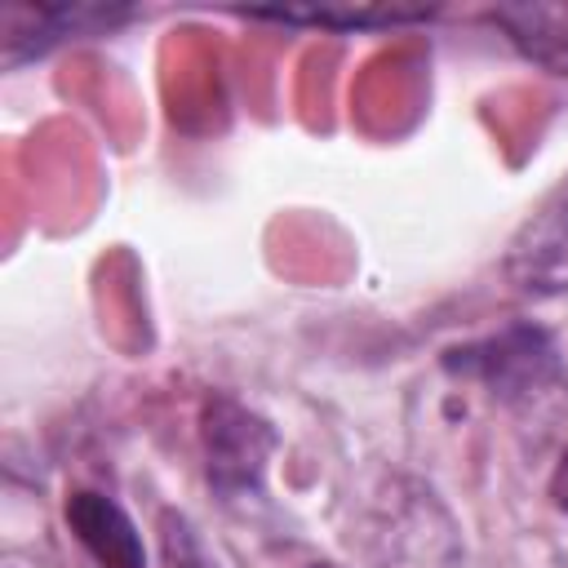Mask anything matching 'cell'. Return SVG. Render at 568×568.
<instances>
[{
	"mask_svg": "<svg viewBox=\"0 0 568 568\" xmlns=\"http://www.w3.org/2000/svg\"><path fill=\"white\" fill-rule=\"evenodd\" d=\"M448 368L479 377L497 399H528L559 377V351L541 328L510 324L466 351H453Z\"/></svg>",
	"mask_w": 568,
	"mask_h": 568,
	"instance_id": "1",
	"label": "cell"
},
{
	"mask_svg": "<svg viewBox=\"0 0 568 568\" xmlns=\"http://www.w3.org/2000/svg\"><path fill=\"white\" fill-rule=\"evenodd\" d=\"M164 559H169V568H217L204 555V546L191 532V524L178 519V515H164Z\"/></svg>",
	"mask_w": 568,
	"mask_h": 568,
	"instance_id": "5",
	"label": "cell"
},
{
	"mask_svg": "<svg viewBox=\"0 0 568 568\" xmlns=\"http://www.w3.org/2000/svg\"><path fill=\"white\" fill-rule=\"evenodd\" d=\"M550 497H555V506L568 515V448H564V457H559V466H555V475H550Z\"/></svg>",
	"mask_w": 568,
	"mask_h": 568,
	"instance_id": "6",
	"label": "cell"
},
{
	"mask_svg": "<svg viewBox=\"0 0 568 568\" xmlns=\"http://www.w3.org/2000/svg\"><path fill=\"white\" fill-rule=\"evenodd\" d=\"M275 453V430L235 399H209L204 408V457L209 484L222 497L257 493L266 457Z\"/></svg>",
	"mask_w": 568,
	"mask_h": 568,
	"instance_id": "2",
	"label": "cell"
},
{
	"mask_svg": "<svg viewBox=\"0 0 568 568\" xmlns=\"http://www.w3.org/2000/svg\"><path fill=\"white\" fill-rule=\"evenodd\" d=\"M67 524L80 537V546L102 564V568H146L142 532L133 519L102 493H71L67 501Z\"/></svg>",
	"mask_w": 568,
	"mask_h": 568,
	"instance_id": "4",
	"label": "cell"
},
{
	"mask_svg": "<svg viewBox=\"0 0 568 568\" xmlns=\"http://www.w3.org/2000/svg\"><path fill=\"white\" fill-rule=\"evenodd\" d=\"M306 568H337V564H306Z\"/></svg>",
	"mask_w": 568,
	"mask_h": 568,
	"instance_id": "7",
	"label": "cell"
},
{
	"mask_svg": "<svg viewBox=\"0 0 568 568\" xmlns=\"http://www.w3.org/2000/svg\"><path fill=\"white\" fill-rule=\"evenodd\" d=\"M506 275L524 293L568 288V173L537 204V213L515 231L506 253Z\"/></svg>",
	"mask_w": 568,
	"mask_h": 568,
	"instance_id": "3",
	"label": "cell"
}]
</instances>
